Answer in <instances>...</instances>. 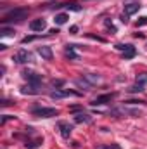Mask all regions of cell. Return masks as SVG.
<instances>
[{"label":"cell","mask_w":147,"mask_h":149,"mask_svg":"<svg viewBox=\"0 0 147 149\" xmlns=\"http://www.w3.org/2000/svg\"><path fill=\"white\" fill-rule=\"evenodd\" d=\"M95 149H111V146H97Z\"/></svg>","instance_id":"32"},{"label":"cell","mask_w":147,"mask_h":149,"mask_svg":"<svg viewBox=\"0 0 147 149\" xmlns=\"http://www.w3.org/2000/svg\"><path fill=\"white\" fill-rule=\"evenodd\" d=\"M40 144H42V139H35V141H26L24 146H26L28 149H37Z\"/></svg>","instance_id":"19"},{"label":"cell","mask_w":147,"mask_h":149,"mask_svg":"<svg viewBox=\"0 0 147 149\" xmlns=\"http://www.w3.org/2000/svg\"><path fill=\"white\" fill-rule=\"evenodd\" d=\"M109 146H111V149H121L118 144H109Z\"/></svg>","instance_id":"33"},{"label":"cell","mask_w":147,"mask_h":149,"mask_svg":"<svg viewBox=\"0 0 147 149\" xmlns=\"http://www.w3.org/2000/svg\"><path fill=\"white\" fill-rule=\"evenodd\" d=\"M135 24H137V28H139V26H144V24H147V16H142V17H139V21H137Z\"/></svg>","instance_id":"24"},{"label":"cell","mask_w":147,"mask_h":149,"mask_svg":"<svg viewBox=\"0 0 147 149\" xmlns=\"http://www.w3.org/2000/svg\"><path fill=\"white\" fill-rule=\"evenodd\" d=\"M12 61H14V63H17V64H26V63H33V56H31L28 50L21 49L19 52H16V54H14Z\"/></svg>","instance_id":"3"},{"label":"cell","mask_w":147,"mask_h":149,"mask_svg":"<svg viewBox=\"0 0 147 149\" xmlns=\"http://www.w3.org/2000/svg\"><path fill=\"white\" fill-rule=\"evenodd\" d=\"M135 81H137V83H142V85H146V83H147V73H140V74H137Z\"/></svg>","instance_id":"22"},{"label":"cell","mask_w":147,"mask_h":149,"mask_svg":"<svg viewBox=\"0 0 147 149\" xmlns=\"http://www.w3.org/2000/svg\"><path fill=\"white\" fill-rule=\"evenodd\" d=\"M45 28H47V23L43 19H33L30 23V30L31 31H43Z\"/></svg>","instance_id":"8"},{"label":"cell","mask_w":147,"mask_h":149,"mask_svg":"<svg viewBox=\"0 0 147 149\" xmlns=\"http://www.w3.org/2000/svg\"><path fill=\"white\" fill-rule=\"evenodd\" d=\"M126 104H146V101H126Z\"/></svg>","instance_id":"28"},{"label":"cell","mask_w":147,"mask_h":149,"mask_svg":"<svg viewBox=\"0 0 147 149\" xmlns=\"http://www.w3.org/2000/svg\"><path fill=\"white\" fill-rule=\"evenodd\" d=\"M7 120H14V116H10V114H3L2 116V120H0V125H5V121Z\"/></svg>","instance_id":"26"},{"label":"cell","mask_w":147,"mask_h":149,"mask_svg":"<svg viewBox=\"0 0 147 149\" xmlns=\"http://www.w3.org/2000/svg\"><path fill=\"white\" fill-rule=\"evenodd\" d=\"M144 90H146L144 85H142V83H137V81H135V85H132V87L128 88L130 94H137V92H144Z\"/></svg>","instance_id":"16"},{"label":"cell","mask_w":147,"mask_h":149,"mask_svg":"<svg viewBox=\"0 0 147 149\" xmlns=\"http://www.w3.org/2000/svg\"><path fill=\"white\" fill-rule=\"evenodd\" d=\"M64 54H66V57H69V59H73V61H76V59H78V56L73 52V45H66Z\"/></svg>","instance_id":"17"},{"label":"cell","mask_w":147,"mask_h":149,"mask_svg":"<svg viewBox=\"0 0 147 149\" xmlns=\"http://www.w3.org/2000/svg\"><path fill=\"white\" fill-rule=\"evenodd\" d=\"M26 16H28V9H23V7H19V9H12L9 14L3 16L2 23H3V24H7V23H14V21L19 23V21L26 19Z\"/></svg>","instance_id":"1"},{"label":"cell","mask_w":147,"mask_h":149,"mask_svg":"<svg viewBox=\"0 0 147 149\" xmlns=\"http://www.w3.org/2000/svg\"><path fill=\"white\" fill-rule=\"evenodd\" d=\"M135 56H137L135 47H132V49H128L126 52H123V57H125V59H132V57H135Z\"/></svg>","instance_id":"20"},{"label":"cell","mask_w":147,"mask_h":149,"mask_svg":"<svg viewBox=\"0 0 147 149\" xmlns=\"http://www.w3.org/2000/svg\"><path fill=\"white\" fill-rule=\"evenodd\" d=\"M57 127H59L61 135H62L64 139H68V137L73 134V125H69L68 121H59V123H57Z\"/></svg>","instance_id":"7"},{"label":"cell","mask_w":147,"mask_h":149,"mask_svg":"<svg viewBox=\"0 0 147 149\" xmlns=\"http://www.w3.org/2000/svg\"><path fill=\"white\" fill-rule=\"evenodd\" d=\"M74 121L76 123H90L92 121V116L87 114V113H76L74 114Z\"/></svg>","instance_id":"12"},{"label":"cell","mask_w":147,"mask_h":149,"mask_svg":"<svg viewBox=\"0 0 147 149\" xmlns=\"http://www.w3.org/2000/svg\"><path fill=\"white\" fill-rule=\"evenodd\" d=\"M31 114L38 116V118H52V116H57L59 111L55 108H35V109H31Z\"/></svg>","instance_id":"2"},{"label":"cell","mask_w":147,"mask_h":149,"mask_svg":"<svg viewBox=\"0 0 147 149\" xmlns=\"http://www.w3.org/2000/svg\"><path fill=\"white\" fill-rule=\"evenodd\" d=\"M119 19H121V23H123V24H126V23H128V16H126V14H123Z\"/></svg>","instance_id":"29"},{"label":"cell","mask_w":147,"mask_h":149,"mask_svg":"<svg viewBox=\"0 0 147 149\" xmlns=\"http://www.w3.org/2000/svg\"><path fill=\"white\" fill-rule=\"evenodd\" d=\"M10 35H14V30H10V28H0V37H10Z\"/></svg>","instance_id":"23"},{"label":"cell","mask_w":147,"mask_h":149,"mask_svg":"<svg viewBox=\"0 0 147 149\" xmlns=\"http://www.w3.org/2000/svg\"><path fill=\"white\" fill-rule=\"evenodd\" d=\"M80 109H81V108H80V106H71V108H69V111H73V113L80 111Z\"/></svg>","instance_id":"31"},{"label":"cell","mask_w":147,"mask_h":149,"mask_svg":"<svg viewBox=\"0 0 147 149\" xmlns=\"http://www.w3.org/2000/svg\"><path fill=\"white\" fill-rule=\"evenodd\" d=\"M69 33H78V26H76V24H74V26H71V28H69Z\"/></svg>","instance_id":"30"},{"label":"cell","mask_w":147,"mask_h":149,"mask_svg":"<svg viewBox=\"0 0 147 149\" xmlns=\"http://www.w3.org/2000/svg\"><path fill=\"white\" fill-rule=\"evenodd\" d=\"M74 83H76L78 87L85 88V90H92V88H94V85H92V83H90L85 76H83V78H76V80H74Z\"/></svg>","instance_id":"11"},{"label":"cell","mask_w":147,"mask_h":149,"mask_svg":"<svg viewBox=\"0 0 147 149\" xmlns=\"http://www.w3.org/2000/svg\"><path fill=\"white\" fill-rule=\"evenodd\" d=\"M38 92V87L37 85H28V87H23L21 88V94H24V95H37Z\"/></svg>","instance_id":"13"},{"label":"cell","mask_w":147,"mask_h":149,"mask_svg":"<svg viewBox=\"0 0 147 149\" xmlns=\"http://www.w3.org/2000/svg\"><path fill=\"white\" fill-rule=\"evenodd\" d=\"M68 19H69V16H68L66 12H61V14H57V16H55V19H54V21H55V24H59V26H61V24H66V23H68Z\"/></svg>","instance_id":"15"},{"label":"cell","mask_w":147,"mask_h":149,"mask_svg":"<svg viewBox=\"0 0 147 149\" xmlns=\"http://www.w3.org/2000/svg\"><path fill=\"white\" fill-rule=\"evenodd\" d=\"M37 52L43 57V59H47V61H52V57H54V54H52V49L50 47H47V45H43V47H38Z\"/></svg>","instance_id":"9"},{"label":"cell","mask_w":147,"mask_h":149,"mask_svg":"<svg viewBox=\"0 0 147 149\" xmlns=\"http://www.w3.org/2000/svg\"><path fill=\"white\" fill-rule=\"evenodd\" d=\"M52 85H54L55 88H59V87H62V85H64V80H54V81H52Z\"/></svg>","instance_id":"27"},{"label":"cell","mask_w":147,"mask_h":149,"mask_svg":"<svg viewBox=\"0 0 147 149\" xmlns=\"http://www.w3.org/2000/svg\"><path fill=\"white\" fill-rule=\"evenodd\" d=\"M87 37H88V38H92V40H97V42H102V43L106 42L104 38H102V37H99V35H92V33H87Z\"/></svg>","instance_id":"25"},{"label":"cell","mask_w":147,"mask_h":149,"mask_svg":"<svg viewBox=\"0 0 147 149\" xmlns=\"http://www.w3.org/2000/svg\"><path fill=\"white\" fill-rule=\"evenodd\" d=\"M55 7H66L68 10H74V12H80L81 7L76 3V2H68V3H61V5H55Z\"/></svg>","instance_id":"14"},{"label":"cell","mask_w":147,"mask_h":149,"mask_svg":"<svg viewBox=\"0 0 147 149\" xmlns=\"http://www.w3.org/2000/svg\"><path fill=\"white\" fill-rule=\"evenodd\" d=\"M83 76H85V78H87V80H88V81H90L92 85H94V83H97V81H101V76H99V74L87 73V74H83Z\"/></svg>","instance_id":"18"},{"label":"cell","mask_w":147,"mask_h":149,"mask_svg":"<svg viewBox=\"0 0 147 149\" xmlns=\"http://www.w3.org/2000/svg\"><path fill=\"white\" fill-rule=\"evenodd\" d=\"M139 9H140V3H137V2L126 3V5H125V14H126V16H132V14L139 12Z\"/></svg>","instance_id":"10"},{"label":"cell","mask_w":147,"mask_h":149,"mask_svg":"<svg viewBox=\"0 0 147 149\" xmlns=\"http://www.w3.org/2000/svg\"><path fill=\"white\" fill-rule=\"evenodd\" d=\"M23 78L24 80H28V83L30 85H40V81H42V74L35 73V71H28V70H24L23 71Z\"/></svg>","instance_id":"4"},{"label":"cell","mask_w":147,"mask_h":149,"mask_svg":"<svg viewBox=\"0 0 147 149\" xmlns=\"http://www.w3.org/2000/svg\"><path fill=\"white\" fill-rule=\"evenodd\" d=\"M114 97H116V92H112V94H104V95H99L97 99H94L90 104H92V106H102V104H107V102H111Z\"/></svg>","instance_id":"5"},{"label":"cell","mask_w":147,"mask_h":149,"mask_svg":"<svg viewBox=\"0 0 147 149\" xmlns=\"http://www.w3.org/2000/svg\"><path fill=\"white\" fill-rule=\"evenodd\" d=\"M69 95H80V94L74 92V90H61V88H55V90L50 94L52 99H62V97H69Z\"/></svg>","instance_id":"6"},{"label":"cell","mask_w":147,"mask_h":149,"mask_svg":"<svg viewBox=\"0 0 147 149\" xmlns=\"http://www.w3.org/2000/svg\"><path fill=\"white\" fill-rule=\"evenodd\" d=\"M114 47H116L118 50H121V52H126V50H128V49H132L133 45H130V43H116Z\"/></svg>","instance_id":"21"}]
</instances>
